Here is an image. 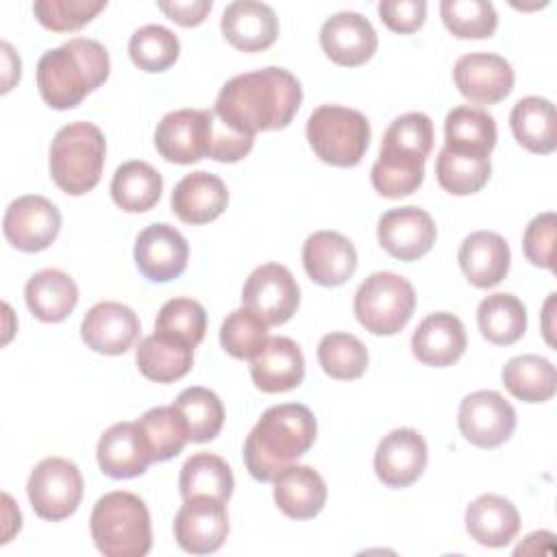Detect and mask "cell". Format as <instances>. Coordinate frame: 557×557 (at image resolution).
Masks as SVG:
<instances>
[{"instance_id":"cell-33","label":"cell","mask_w":557,"mask_h":557,"mask_svg":"<svg viewBox=\"0 0 557 557\" xmlns=\"http://www.w3.org/2000/svg\"><path fill=\"white\" fill-rule=\"evenodd\" d=\"M507 392L522 403H546L555 396V366L540 355L511 357L500 372Z\"/></svg>"},{"instance_id":"cell-26","label":"cell","mask_w":557,"mask_h":557,"mask_svg":"<svg viewBox=\"0 0 557 557\" xmlns=\"http://www.w3.org/2000/svg\"><path fill=\"white\" fill-rule=\"evenodd\" d=\"M457 259L466 278L474 287L487 289L498 285L507 276L511 252L505 237H500L498 233L476 231L461 242Z\"/></svg>"},{"instance_id":"cell-11","label":"cell","mask_w":557,"mask_h":557,"mask_svg":"<svg viewBox=\"0 0 557 557\" xmlns=\"http://www.w3.org/2000/svg\"><path fill=\"white\" fill-rule=\"evenodd\" d=\"M228 535V513L224 500L207 494L183 498L174 518V540L191 555L215 553Z\"/></svg>"},{"instance_id":"cell-39","label":"cell","mask_w":557,"mask_h":557,"mask_svg":"<svg viewBox=\"0 0 557 557\" xmlns=\"http://www.w3.org/2000/svg\"><path fill=\"white\" fill-rule=\"evenodd\" d=\"M490 157H470L442 148L435 159L437 183L453 196H468L481 191L490 181Z\"/></svg>"},{"instance_id":"cell-40","label":"cell","mask_w":557,"mask_h":557,"mask_svg":"<svg viewBox=\"0 0 557 557\" xmlns=\"http://www.w3.org/2000/svg\"><path fill=\"white\" fill-rule=\"evenodd\" d=\"M174 405L183 413L189 431V442L202 444L213 440L224 424V407L215 392L194 385L183 389Z\"/></svg>"},{"instance_id":"cell-17","label":"cell","mask_w":557,"mask_h":557,"mask_svg":"<svg viewBox=\"0 0 557 557\" xmlns=\"http://www.w3.org/2000/svg\"><path fill=\"white\" fill-rule=\"evenodd\" d=\"M429 450L416 429H394L376 446L374 472L387 487H407L426 468Z\"/></svg>"},{"instance_id":"cell-29","label":"cell","mask_w":557,"mask_h":557,"mask_svg":"<svg viewBox=\"0 0 557 557\" xmlns=\"http://www.w3.org/2000/svg\"><path fill=\"white\" fill-rule=\"evenodd\" d=\"M466 531L481 546L500 548L518 535L520 513L505 496L481 494L466 509Z\"/></svg>"},{"instance_id":"cell-23","label":"cell","mask_w":557,"mask_h":557,"mask_svg":"<svg viewBox=\"0 0 557 557\" xmlns=\"http://www.w3.org/2000/svg\"><path fill=\"white\" fill-rule=\"evenodd\" d=\"M250 376L257 389L265 394L289 392L305 379V357L289 337H268L265 346L250 359Z\"/></svg>"},{"instance_id":"cell-21","label":"cell","mask_w":557,"mask_h":557,"mask_svg":"<svg viewBox=\"0 0 557 557\" xmlns=\"http://www.w3.org/2000/svg\"><path fill=\"white\" fill-rule=\"evenodd\" d=\"M100 470L111 479H133L148 470L152 453L139 422H117L109 426L96 448Z\"/></svg>"},{"instance_id":"cell-37","label":"cell","mask_w":557,"mask_h":557,"mask_svg":"<svg viewBox=\"0 0 557 557\" xmlns=\"http://www.w3.org/2000/svg\"><path fill=\"white\" fill-rule=\"evenodd\" d=\"M178 487L183 498L207 494L226 503L233 494L235 479L231 466L222 457L211 453H196L183 463Z\"/></svg>"},{"instance_id":"cell-27","label":"cell","mask_w":557,"mask_h":557,"mask_svg":"<svg viewBox=\"0 0 557 557\" xmlns=\"http://www.w3.org/2000/svg\"><path fill=\"white\" fill-rule=\"evenodd\" d=\"M274 503L294 520H309L324 509L326 483L311 466H287L274 479Z\"/></svg>"},{"instance_id":"cell-51","label":"cell","mask_w":557,"mask_h":557,"mask_svg":"<svg viewBox=\"0 0 557 557\" xmlns=\"http://www.w3.org/2000/svg\"><path fill=\"white\" fill-rule=\"evenodd\" d=\"M213 2L211 0H174V2H159V9L178 26H198L209 15Z\"/></svg>"},{"instance_id":"cell-25","label":"cell","mask_w":557,"mask_h":557,"mask_svg":"<svg viewBox=\"0 0 557 557\" xmlns=\"http://www.w3.org/2000/svg\"><path fill=\"white\" fill-rule=\"evenodd\" d=\"M172 211L185 224H207L220 218L228 205L224 181L211 172L185 174L170 198Z\"/></svg>"},{"instance_id":"cell-50","label":"cell","mask_w":557,"mask_h":557,"mask_svg":"<svg viewBox=\"0 0 557 557\" xmlns=\"http://www.w3.org/2000/svg\"><path fill=\"white\" fill-rule=\"evenodd\" d=\"M381 22L400 35L416 33L426 20L424 0H383L379 2Z\"/></svg>"},{"instance_id":"cell-36","label":"cell","mask_w":557,"mask_h":557,"mask_svg":"<svg viewBox=\"0 0 557 557\" xmlns=\"http://www.w3.org/2000/svg\"><path fill=\"white\" fill-rule=\"evenodd\" d=\"M424 161L418 154L398 150H379V159L370 170L372 187L385 198H403L413 194L424 181Z\"/></svg>"},{"instance_id":"cell-22","label":"cell","mask_w":557,"mask_h":557,"mask_svg":"<svg viewBox=\"0 0 557 557\" xmlns=\"http://www.w3.org/2000/svg\"><path fill=\"white\" fill-rule=\"evenodd\" d=\"M224 39L244 52H261L278 37V17L265 2L237 0L231 2L220 20Z\"/></svg>"},{"instance_id":"cell-47","label":"cell","mask_w":557,"mask_h":557,"mask_svg":"<svg viewBox=\"0 0 557 557\" xmlns=\"http://www.w3.org/2000/svg\"><path fill=\"white\" fill-rule=\"evenodd\" d=\"M104 7V0H37L33 4V13L44 28L54 33H72L89 24Z\"/></svg>"},{"instance_id":"cell-34","label":"cell","mask_w":557,"mask_h":557,"mask_svg":"<svg viewBox=\"0 0 557 557\" xmlns=\"http://www.w3.org/2000/svg\"><path fill=\"white\" fill-rule=\"evenodd\" d=\"M163 191L161 174L146 161L122 163L111 181L113 202L128 213H141L152 209Z\"/></svg>"},{"instance_id":"cell-10","label":"cell","mask_w":557,"mask_h":557,"mask_svg":"<svg viewBox=\"0 0 557 557\" xmlns=\"http://www.w3.org/2000/svg\"><path fill=\"white\" fill-rule=\"evenodd\" d=\"M213 109H178L161 117L154 131L157 152L170 161L189 165L209 157Z\"/></svg>"},{"instance_id":"cell-2","label":"cell","mask_w":557,"mask_h":557,"mask_svg":"<svg viewBox=\"0 0 557 557\" xmlns=\"http://www.w3.org/2000/svg\"><path fill=\"white\" fill-rule=\"evenodd\" d=\"M318 422L300 403L265 409L244 442V463L252 479L268 483L302 457L315 442Z\"/></svg>"},{"instance_id":"cell-5","label":"cell","mask_w":557,"mask_h":557,"mask_svg":"<svg viewBox=\"0 0 557 557\" xmlns=\"http://www.w3.org/2000/svg\"><path fill=\"white\" fill-rule=\"evenodd\" d=\"M104 154L102 131L91 122H72L50 144V176L61 191L83 196L100 183Z\"/></svg>"},{"instance_id":"cell-14","label":"cell","mask_w":557,"mask_h":557,"mask_svg":"<svg viewBox=\"0 0 557 557\" xmlns=\"http://www.w3.org/2000/svg\"><path fill=\"white\" fill-rule=\"evenodd\" d=\"M133 257L144 278L152 283H168L185 272L189 246L174 226L157 222L137 235Z\"/></svg>"},{"instance_id":"cell-15","label":"cell","mask_w":557,"mask_h":557,"mask_svg":"<svg viewBox=\"0 0 557 557\" xmlns=\"http://www.w3.org/2000/svg\"><path fill=\"white\" fill-rule=\"evenodd\" d=\"M455 87L463 98L476 104H496L513 89L511 63L492 52H470L457 59L453 67Z\"/></svg>"},{"instance_id":"cell-3","label":"cell","mask_w":557,"mask_h":557,"mask_svg":"<svg viewBox=\"0 0 557 557\" xmlns=\"http://www.w3.org/2000/svg\"><path fill=\"white\" fill-rule=\"evenodd\" d=\"M111 61L107 48L87 37H74L41 54L37 63V87L44 102L57 111L78 107L87 94L109 78Z\"/></svg>"},{"instance_id":"cell-52","label":"cell","mask_w":557,"mask_h":557,"mask_svg":"<svg viewBox=\"0 0 557 557\" xmlns=\"http://www.w3.org/2000/svg\"><path fill=\"white\" fill-rule=\"evenodd\" d=\"M2 50H4V61H7V70H4V87H2V91L7 89V85H9V74H13V78L15 81H20V57H15L13 54V50H11V46L4 41L2 44Z\"/></svg>"},{"instance_id":"cell-9","label":"cell","mask_w":557,"mask_h":557,"mask_svg":"<svg viewBox=\"0 0 557 557\" xmlns=\"http://www.w3.org/2000/svg\"><path fill=\"white\" fill-rule=\"evenodd\" d=\"M242 302L268 326L283 324L296 313L300 305V289L294 274L285 265L263 263L246 278Z\"/></svg>"},{"instance_id":"cell-28","label":"cell","mask_w":557,"mask_h":557,"mask_svg":"<svg viewBox=\"0 0 557 557\" xmlns=\"http://www.w3.org/2000/svg\"><path fill=\"white\" fill-rule=\"evenodd\" d=\"M135 361L148 381L174 383L191 370L194 346L172 333L154 331L135 348Z\"/></svg>"},{"instance_id":"cell-41","label":"cell","mask_w":557,"mask_h":557,"mask_svg":"<svg viewBox=\"0 0 557 557\" xmlns=\"http://www.w3.org/2000/svg\"><path fill=\"white\" fill-rule=\"evenodd\" d=\"M318 361L331 379L352 381L368 368V348L352 333H326L318 344Z\"/></svg>"},{"instance_id":"cell-7","label":"cell","mask_w":557,"mask_h":557,"mask_svg":"<svg viewBox=\"0 0 557 557\" xmlns=\"http://www.w3.org/2000/svg\"><path fill=\"white\" fill-rule=\"evenodd\" d=\"M355 315L372 335H394L413 315V285L394 272L370 274L355 294Z\"/></svg>"},{"instance_id":"cell-46","label":"cell","mask_w":557,"mask_h":557,"mask_svg":"<svg viewBox=\"0 0 557 557\" xmlns=\"http://www.w3.org/2000/svg\"><path fill=\"white\" fill-rule=\"evenodd\" d=\"M433 122L426 113L413 111L398 115L385 131L381 148L409 152L426 159L433 150Z\"/></svg>"},{"instance_id":"cell-8","label":"cell","mask_w":557,"mask_h":557,"mask_svg":"<svg viewBox=\"0 0 557 557\" xmlns=\"http://www.w3.org/2000/svg\"><path fill=\"white\" fill-rule=\"evenodd\" d=\"M33 511L50 522L70 518L83 498V476L76 463L63 457L39 461L26 483Z\"/></svg>"},{"instance_id":"cell-16","label":"cell","mask_w":557,"mask_h":557,"mask_svg":"<svg viewBox=\"0 0 557 557\" xmlns=\"http://www.w3.org/2000/svg\"><path fill=\"white\" fill-rule=\"evenodd\" d=\"M435 235L433 218L416 205L389 209L381 215L376 226L379 244L400 261L424 257L433 248Z\"/></svg>"},{"instance_id":"cell-6","label":"cell","mask_w":557,"mask_h":557,"mask_svg":"<svg viewBox=\"0 0 557 557\" xmlns=\"http://www.w3.org/2000/svg\"><path fill=\"white\" fill-rule=\"evenodd\" d=\"M307 139L320 161L352 168L370 146V122L357 109L322 104L307 120Z\"/></svg>"},{"instance_id":"cell-44","label":"cell","mask_w":557,"mask_h":557,"mask_svg":"<svg viewBox=\"0 0 557 557\" xmlns=\"http://www.w3.org/2000/svg\"><path fill=\"white\" fill-rule=\"evenodd\" d=\"M268 342V324L248 307L231 311L220 326V344L235 359H252Z\"/></svg>"},{"instance_id":"cell-35","label":"cell","mask_w":557,"mask_h":557,"mask_svg":"<svg viewBox=\"0 0 557 557\" xmlns=\"http://www.w3.org/2000/svg\"><path fill=\"white\" fill-rule=\"evenodd\" d=\"M476 322L481 335L496 344H516L527 331V309L513 294H490L476 309Z\"/></svg>"},{"instance_id":"cell-18","label":"cell","mask_w":557,"mask_h":557,"mask_svg":"<svg viewBox=\"0 0 557 557\" xmlns=\"http://www.w3.org/2000/svg\"><path fill=\"white\" fill-rule=\"evenodd\" d=\"M320 46L333 63L357 67L374 57L379 39L368 17L355 11H342L322 24Z\"/></svg>"},{"instance_id":"cell-19","label":"cell","mask_w":557,"mask_h":557,"mask_svg":"<svg viewBox=\"0 0 557 557\" xmlns=\"http://www.w3.org/2000/svg\"><path fill=\"white\" fill-rule=\"evenodd\" d=\"M81 337L94 352L124 355L139 337V318L131 307L104 300L85 313Z\"/></svg>"},{"instance_id":"cell-49","label":"cell","mask_w":557,"mask_h":557,"mask_svg":"<svg viewBox=\"0 0 557 557\" xmlns=\"http://www.w3.org/2000/svg\"><path fill=\"white\" fill-rule=\"evenodd\" d=\"M255 144V135L239 133L224 124L215 111L211 120V139H209V159H215L220 163H235L242 161Z\"/></svg>"},{"instance_id":"cell-20","label":"cell","mask_w":557,"mask_h":557,"mask_svg":"<svg viewBox=\"0 0 557 557\" xmlns=\"http://www.w3.org/2000/svg\"><path fill=\"white\" fill-rule=\"evenodd\" d=\"M302 265L309 278L322 287L344 285L357 270V250L337 231H318L302 244Z\"/></svg>"},{"instance_id":"cell-13","label":"cell","mask_w":557,"mask_h":557,"mask_svg":"<svg viewBox=\"0 0 557 557\" xmlns=\"http://www.w3.org/2000/svg\"><path fill=\"white\" fill-rule=\"evenodd\" d=\"M461 435L479 448H496L505 444L516 429V411L494 389L468 394L457 413Z\"/></svg>"},{"instance_id":"cell-30","label":"cell","mask_w":557,"mask_h":557,"mask_svg":"<svg viewBox=\"0 0 557 557\" xmlns=\"http://www.w3.org/2000/svg\"><path fill=\"white\" fill-rule=\"evenodd\" d=\"M24 298L37 320L63 322L78 302V287L74 278L63 270L46 268L28 278Z\"/></svg>"},{"instance_id":"cell-31","label":"cell","mask_w":557,"mask_h":557,"mask_svg":"<svg viewBox=\"0 0 557 557\" xmlns=\"http://www.w3.org/2000/svg\"><path fill=\"white\" fill-rule=\"evenodd\" d=\"M444 148L470 157H490L496 146L494 117L476 107L461 104L444 120Z\"/></svg>"},{"instance_id":"cell-43","label":"cell","mask_w":557,"mask_h":557,"mask_svg":"<svg viewBox=\"0 0 557 557\" xmlns=\"http://www.w3.org/2000/svg\"><path fill=\"white\" fill-rule=\"evenodd\" d=\"M440 15L444 26L459 39L492 37L498 26L496 9L485 0H442Z\"/></svg>"},{"instance_id":"cell-4","label":"cell","mask_w":557,"mask_h":557,"mask_svg":"<svg viewBox=\"0 0 557 557\" xmlns=\"http://www.w3.org/2000/svg\"><path fill=\"white\" fill-rule=\"evenodd\" d=\"M89 531L104 557H144L152 546L148 507L133 492L100 496L89 516Z\"/></svg>"},{"instance_id":"cell-42","label":"cell","mask_w":557,"mask_h":557,"mask_svg":"<svg viewBox=\"0 0 557 557\" xmlns=\"http://www.w3.org/2000/svg\"><path fill=\"white\" fill-rule=\"evenodd\" d=\"M178 52H181L178 37L161 24H146L137 28L128 41L131 61L139 70L152 72V74L165 72L168 67H172L174 61L178 59Z\"/></svg>"},{"instance_id":"cell-32","label":"cell","mask_w":557,"mask_h":557,"mask_svg":"<svg viewBox=\"0 0 557 557\" xmlns=\"http://www.w3.org/2000/svg\"><path fill=\"white\" fill-rule=\"evenodd\" d=\"M509 124L516 141L535 154H550L557 148V113L550 100L520 98L511 109Z\"/></svg>"},{"instance_id":"cell-24","label":"cell","mask_w":557,"mask_h":557,"mask_svg":"<svg viewBox=\"0 0 557 557\" xmlns=\"http://www.w3.org/2000/svg\"><path fill=\"white\" fill-rule=\"evenodd\" d=\"M468 337L461 320L448 311L426 315L411 335L413 357L433 368H446L461 359Z\"/></svg>"},{"instance_id":"cell-38","label":"cell","mask_w":557,"mask_h":557,"mask_svg":"<svg viewBox=\"0 0 557 557\" xmlns=\"http://www.w3.org/2000/svg\"><path fill=\"white\" fill-rule=\"evenodd\" d=\"M137 422L152 453V461H168L176 457L189 442L187 422L174 403L148 409Z\"/></svg>"},{"instance_id":"cell-48","label":"cell","mask_w":557,"mask_h":557,"mask_svg":"<svg viewBox=\"0 0 557 557\" xmlns=\"http://www.w3.org/2000/svg\"><path fill=\"white\" fill-rule=\"evenodd\" d=\"M555 228H557V218L553 211L535 215L529 226L524 228L522 237V250L524 257L546 270H555Z\"/></svg>"},{"instance_id":"cell-45","label":"cell","mask_w":557,"mask_h":557,"mask_svg":"<svg viewBox=\"0 0 557 557\" xmlns=\"http://www.w3.org/2000/svg\"><path fill=\"white\" fill-rule=\"evenodd\" d=\"M154 331L172 333L191 346H198L207 331V311L198 300L172 298L157 313Z\"/></svg>"},{"instance_id":"cell-1","label":"cell","mask_w":557,"mask_h":557,"mask_svg":"<svg viewBox=\"0 0 557 557\" xmlns=\"http://www.w3.org/2000/svg\"><path fill=\"white\" fill-rule=\"evenodd\" d=\"M302 102L298 78L285 67H263L226 81L215 98V115L248 135L289 126Z\"/></svg>"},{"instance_id":"cell-12","label":"cell","mask_w":557,"mask_h":557,"mask_svg":"<svg viewBox=\"0 0 557 557\" xmlns=\"http://www.w3.org/2000/svg\"><path fill=\"white\" fill-rule=\"evenodd\" d=\"M7 242L22 252L46 250L61 231V211L39 194L15 198L2 220Z\"/></svg>"}]
</instances>
